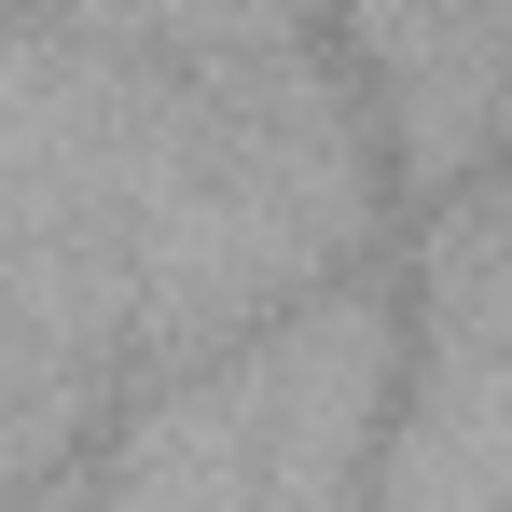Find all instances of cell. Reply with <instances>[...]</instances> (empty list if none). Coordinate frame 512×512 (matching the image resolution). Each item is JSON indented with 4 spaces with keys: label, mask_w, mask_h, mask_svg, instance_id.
Listing matches in <instances>:
<instances>
[{
    "label": "cell",
    "mask_w": 512,
    "mask_h": 512,
    "mask_svg": "<svg viewBox=\"0 0 512 512\" xmlns=\"http://www.w3.org/2000/svg\"><path fill=\"white\" fill-rule=\"evenodd\" d=\"M0 14H42V0H0Z\"/></svg>",
    "instance_id": "obj_1"
}]
</instances>
